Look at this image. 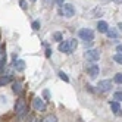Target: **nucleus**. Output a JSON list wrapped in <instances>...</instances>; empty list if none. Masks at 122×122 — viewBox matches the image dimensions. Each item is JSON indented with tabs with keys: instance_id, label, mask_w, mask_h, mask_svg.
I'll return each instance as SVG.
<instances>
[{
	"instance_id": "nucleus-1",
	"label": "nucleus",
	"mask_w": 122,
	"mask_h": 122,
	"mask_svg": "<svg viewBox=\"0 0 122 122\" xmlns=\"http://www.w3.org/2000/svg\"><path fill=\"white\" fill-rule=\"evenodd\" d=\"M15 113H16V116H19V118H24L28 113V104L25 102L24 96L16 99V102H15Z\"/></svg>"
},
{
	"instance_id": "nucleus-2",
	"label": "nucleus",
	"mask_w": 122,
	"mask_h": 122,
	"mask_svg": "<svg viewBox=\"0 0 122 122\" xmlns=\"http://www.w3.org/2000/svg\"><path fill=\"white\" fill-rule=\"evenodd\" d=\"M78 46V41L75 38L72 40H68V41H62V43H59V51H62V53H66V55H71L75 51Z\"/></svg>"
},
{
	"instance_id": "nucleus-3",
	"label": "nucleus",
	"mask_w": 122,
	"mask_h": 122,
	"mask_svg": "<svg viewBox=\"0 0 122 122\" xmlns=\"http://www.w3.org/2000/svg\"><path fill=\"white\" fill-rule=\"evenodd\" d=\"M78 36H80V38L84 40L85 43L87 41H93L94 40V31L90 30V28H82V30H80Z\"/></svg>"
},
{
	"instance_id": "nucleus-4",
	"label": "nucleus",
	"mask_w": 122,
	"mask_h": 122,
	"mask_svg": "<svg viewBox=\"0 0 122 122\" xmlns=\"http://www.w3.org/2000/svg\"><path fill=\"white\" fill-rule=\"evenodd\" d=\"M60 13H62L65 18H72V16L75 15V7H74V5H71V3H63L62 5V9H60Z\"/></svg>"
},
{
	"instance_id": "nucleus-5",
	"label": "nucleus",
	"mask_w": 122,
	"mask_h": 122,
	"mask_svg": "<svg viewBox=\"0 0 122 122\" xmlns=\"http://www.w3.org/2000/svg\"><path fill=\"white\" fill-rule=\"evenodd\" d=\"M113 88V82L110 81V80H102V81H99V84H97V90L100 91V93H107V91H110Z\"/></svg>"
},
{
	"instance_id": "nucleus-6",
	"label": "nucleus",
	"mask_w": 122,
	"mask_h": 122,
	"mask_svg": "<svg viewBox=\"0 0 122 122\" xmlns=\"http://www.w3.org/2000/svg\"><path fill=\"white\" fill-rule=\"evenodd\" d=\"M32 107L37 112H44L46 110V103L41 97H34L32 99Z\"/></svg>"
},
{
	"instance_id": "nucleus-7",
	"label": "nucleus",
	"mask_w": 122,
	"mask_h": 122,
	"mask_svg": "<svg viewBox=\"0 0 122 122\" xmlns=\"http://www.w3.org/2000/svg\"><path fill=\"white\" fill-rule=\"evenodd\" d=\"M85 57L88 59L90 62H97L100 59V53H99V50H96V49H88V50H85Z\"/></svg>"
},
{
	"instance_id": "nucleus-8",
	"label": "nucleus",
	"mask_w": 122,
	"mask_h": 122,
	"mask_svg": "<svg viewBox=\"0 0 122 122\" xmlns=\"http://www.w3.org/2000/svg\"><path fill=\"white\" fill-rule=\"evenodd\" d=\"M85 69H87V72H88V75H90L91 78H96V76L100 74V68H99V65H96V63H90V65H87V66H85Z\"/></svg>"
},
{
	"instance_id": "nucleus-9",
	"label": "nucleus",
	"mask_w": 122,
	"mask_h": 122,
	"mask_svg": "<svg viewBox=\"0 0 122 122\" xmlns=\"http://www.w3.org/2000/svg\"><path fill=\"white\" fill-rule=\"evenodd\" d=\"M109 104H110V109H112V112H113V115H116V116H121V115H122V109H121V106H119V102L112 100V102H109Z\"/></svg>"
},
{
	"instance_id": "nucleus-10",
	"label": "nucleus",
	"mask_w": 122,
	"mask_h": 122,
	"mask_svg": "<svg viewBox=\"0 0 122 122\" xmlns=\"http://www.w3.org/2000/svg\"><path fill=\"white\" fill-rule=\"evenodd\" d=\"M15 119H16V113L15 112H7V113L0 116V122H12Z\"/></svg>"
},
{
	"instance_id": "nucleus-11",
	"label": "nucleus",
	"mask_w": 122,
	"mask_h": 122,
	"mask_svg": "<svg viewBox=\"0 0 122 122\" xmlns=\"http://www.w3.org/2000/svg\"><path fill=\"white\" fill-rule=\"evenodd\" d=\"M97 30H99V32L106 34V32H107V30H109L107 22H104V21H99V22H97Z\"/></svg>"
},
{
	"instance_id": "nucleus-12",
	"label": "nucleus",
	"mask_w": 122,
	"mask_h": 122,
	"mask_svg": "<svg viewBox=\"0 0 122 122\" xmlns=\"http://www.w3.org/2000/svg\"><path fill=\"white\" fill-rule=\"evenodd\" d=\"M12 91L15 93V94H21L22 93V84L19 82V81H13L12 82Z\"/></svg>"
},
{
	"instance_id": "nucleus-13",
	"label": "nucleus",
	"mask_w": 122,
	"mask_h": 122,
	"mask_svg": "<svg viewBox=\"0 0 122 122\" xmlns=\"http://www.w3.org/2000/svg\"><path fill=\"white\" fill-rule=\"evenodd\" d=\"M13 68L16 69L18 72H22L24 69H25V62L22 59H19V60H15V63H13Z\"/></svg>"
},
{
	"instance_id": "nucleus-14",
	"label": "nucleus",
	"mask_w": 122,
	"mask_h": 122,
	"mask_svg": "<svg viewBox=\"0 0 122 122\" xmlns=\"http://www.w3.org/2000/svg\"><path fill=\"white\" fill-rule=\"evenodd\" d=\"M12 82V76L10 75H0V87H3L6 84Z\"/></svg>"
},
{
	"instance_id": "nucleus-15",
	"label": "nucleus",
	"mask_w": 122,
	"mask_h": 122,
	"mask_svg": "<svg viewBox=\"0 0 122 122\" xmlns=\"http://www.w3.org/2000/svg\"><path fill=\"white\" fill-rule=\"evenodd\" d=\"M106 34H107V36H109L110 38H116V37H118V32L115 31V28H109Z\"/></svg>"
},
{
	"instance_id": "nucleus-16",
	"label": "nucleus",
	"mask_w": 122,
	"mask_h": 122,
	"mask_svg": "<svg viewBox=\"0 0 122 122\" xmlns=\"http://www.w3.org/2000/svg\"><path fill=\"white\" fill-rule=\"evenodd\" d=\"M53 40L57 41V43H62V40H63L62 32H55V34H53Z\"/></svg>"
},
{
	"instance_id": "nucleus-17",
	"label": "nucleus",
	"mask_w": 122,
	"mask_h": 122,
	"mask_svg": "<svg viewBox=\"0 0 122 122\" xmlns=\"http://www.w3.org/2000/svg\"><path fill=\"white\" fill-rule=\"evenodd\" d=\"M43 122H57V118L55 115H47L44 119H43Z\"/></svg>"
},
{
	"instance_id": "nucleus-18",
	"label": "nucleus",
	"mask_w": 122,
	"mask_h": 122,
	"mask_svg": "<svg viewBox=\"0 0 122 122\" xmlns=\"http://www.w3.org/2000/svg\"><path fill=\"white\" fill-rule=\"evenodd\" d=\"M113 99H115L116 102H122V91H116L115 94H113Z\"/></svg>"
},
{
	"instance_id": "nucleus-19",
	"label": "nucleus",
	"mask_w": 122,
	"mask_h": 122,
	"mask_svg": "<svg viewBox=\"0 0 122 122\" xmlns=\"http://www.w3.org/2000/svg\"><path fill=\"white\" fill-rule=\"evenodd\" d=\"M113 60H115L116 63H119V65H122V55L121 53H118V55H115L113 56Z\"/></svg>"
},
{
	"instance_id": "nucleus-20",
	"label": "nucleus",
	"mask_w": 122,
	"mask_h": 122,
	"mask_svg": "<svg viewBox=\"0 0 122 122\" xmlns=\"http://www.w3.org/2000/svg\"><path fill=\"white\" fill-rule=\"evenodd\" d=\"M59 78H60V80H63L65 82H69V78H68V75H66L65 72H62V71L59 72Z\"/></svg>"
},
{
	"instance_id": "nucleus-21",
	"label": "nucleus",
	"mask_w": 122,
	"mask_h": 122,
	"mask_svg": "<svg viewBox=\"0 0 122 122\" xmlns=\"http://www.w3.org/2000/svg\"><path fill=\"white\" fill-rule=\"evenodd\" d=\"M113 81H115L116 84H122V74H116L115 78H113Z\"/></svg>"
},
{
	"instance_id": "nucleus-22",
	"label": "nucleus",
	"mask_w": 122,
	"mask_h": 122,
	"mask_svg": "<svg viewBox=\"0 0 122 122\" xmlns=\"http://www.w3.org/2000/svg\"><path fill=\"white\" fill-rule=\"evenodd\" d=\"M55 0H43V5H44V7H50L51 5H53Z\"/></svg>"
},
{
	"instance_id": "nucleus-23",
	"label": "nucleus",
	"mask_w": 122,
	"mask_h": 122,
	"mask_svg": "<svg viewBox=\"0 0 122 122\" xmlns=\"http://www.w3.org/2000/svg\"><path fill=\"white\" fill-rule=\"evenodd\" d=\"M32 30H40V21H34L32 22Z\"/></svg>"
},
{
	"instance_id": "nucleus-24",
	"label": "nucleus",
	"mask_w": 122,
	"mask_h": 122,
	"mask_svg": "<svg viewBox=\"0 0 122 122\" xmlns=\"http://www.w3.org/2000/svg\"><path fill=\"white\" fill-rule=\"evenodd\" d=\"M19 5H21V7H22L24 10L27 9V2H25V0H21V2H19Z\"/></svg>"
},
{
	"instance_id": "nucleus-25",
	"label": "nucleus",
	"mask_w": 122,
	"mask_h": 122,
	"mask_svg": "<svg viewBox=\"0 0 122 122\" xmlns=\"http://www.w3.org/2000/svg\"><path fill=\"white\" fill-rule=\"evenodd\" d=\"M43 94H44V97H46V100H49V91H47V90H44V93H43Z\"/></svg>"
},
{
	"instance_id": "nucleus-26",
	"label": "nucleus",
	"mask_w": 122,
	"mask_h": 122,
	"mask_svg": "<svg viewBox=\"0 0 122 122\" xmlns=\"http://www.w3.org/2000/svg\"><path fill=\"white\" fill-rule=\"evenodd\" d=\"M116 50H118V51H119V53H121V55H122V44H119V46H118V47H116Z\"/></svg>"
},
{
	"instance_id": "nucleus-27",
	"label": "nucleus",
	"mask_w": 122,
	"mask_h": 122,
	"mask_svg": "<svg viewBox=\"0 0 122 122\" xmlns=\"http://www.w3.org/2000/svg\"><path fill=\"white\" fill-rule=\"evenodd\" d=\"M56 2H57V3H59L60 6H62V5H63V2H65V0H56Z\"/></svg>"
},
{
	"instance_id": "nucleus-28",
	"label": "nucleus",
	"mask_w": 122,
	"mask_h": 122,
	"mask_svg": "<svg viewBox=\"0 0 122 122\" xmlns=\"http://www.w3.org/2000/svg\"><path fill=\"white\" fill-rule=\"evenodd\" d=\"M46 51H47V53H46V56H47V57H49V56H50V51H51V50H50V49H47V50H46Z\"/></svg>"
},
{
	"instance_id": "nucleus-29",
	"label": "nucleus",
	"mask_w": 122,
	"mask_h": 122,
	"mask_svg": "<svg viewBox=\"0 0 122 122\" xmlns=\"http://www.w3.org/2000/svg\"><path fill=\"white\" fill-rule=\"evenodd\" d=\"M118 28H119V30L122 31V22H119V24H118Z\"/></svg>"
},
{
	"instance_id": "nucleus-30",
	"label": "nucleus",
	"mask_w": 122,
	"mask_h": 122,
	"mask_svg": "<svg viewBox=\"0 0 122 122\" xmlns=\"http://www.w3.org/2000/svg\"><path fill=\"white\" fill-rule=\"evenodd\" d=\"M32 122H43V119H34Z\"/></svg>"
},
{
	"instance_id": "nucleus-31",
	"label": "nucleus",
	"mask_w": 122,
	"mask_h": 122,
	"mask_svg": "<svg viewBox=\"0 0 122 122\" xmlns=\"http://www.w3.org/2000/svg\"><path fill=\"white\" fill-rule=\"evenodd\" d=\"M12 122H19V121H18V118H16V119H15V121H12Z\"/></svg>"
},
{
	"instance_id": "nucleus-32",
	"label": "nucleus",
	"mask_w": 122,
	"mask_h": 122,
	"mask_svg": "<svg viewBox=\"0 0 122 122\" xmlns=\"http://www.w3.org/2000/svg\"><path fill=\"white\" fill-rule=\"evenodd\" d=\"M30 2H31V3H34V2H36V0H30Z\"/></svg>"
}]
</instances>
